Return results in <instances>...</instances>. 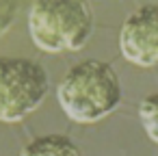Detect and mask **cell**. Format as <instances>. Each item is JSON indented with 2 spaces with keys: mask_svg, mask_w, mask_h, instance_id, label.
Wrapping results in <instances>:
<instances>
[{
  "mask_svg": "<svg viewBox=\"0 0 158 156\" xmlns=\"http://www.w3.org/2000/svg\"><path fill=\"white\" fill-rule=\"evenodd\" d=\"M20 156H82V152L65 134H44L26 143Z\"/></svg>",
  "mask_w": 158,
  "mask_h": 156,
  "instance_id": "obj_5",
  "label": "cell"
},
{
  "mask_svg": "<svg viewBox=\"0 0 158 156\" xmlns=\"http://www.w3.org/2000/svg\"><path fill=\"white\" fill-rule=\"evenodd\" d=\"M18 9H20V5L13 2V0H0V39L11 28V24L18 15Z\"/></svg>",
  "mask_w": 158,
  "mask_h": 156,
  "instance_id": "obj_7",
  "label": "cell"
},
{
  "mask_svg": "<svg viewBox=\"0 0 158 156\" xmlns=\"http://www.w3.org/2000/svg\"><path fill=\"white\" fill-rule=\"evenodd\" d=\"M119 50L136 67L158 65V5H143L123 20Z\"/></svg>",
  "mask_w": 158,
  "mask_h": 156,
  "instance_id": "obj_4",
  "label": "cell"
},
{
  "mask_svg": "<svg viewBox=\"0 0 158 156\" xmlns=\"http://www.w3.org/2000/svg\"><path fill=\"white\" fill-rule=\"evenodd\" d=\"M46 70L22 57H0V121L15 124L39 108L48 95Z\"/></svg>",
  "mask_w": 158,
  "mask_h": 156,
  "instance_id": "obj_3",
  "label": "cell"
},
{
  "mask_svg": "<svg viewBox=\"0 0 158 156\" xmlns=\"http://www.w3.org/2000/svg\"><path fill=\"white\" fill-rule=\"evenodd\" d=\"M28 33L41 52H74L93 33V11L82 0H37L28 11Z\"/></svg>",
  "mask_w": 158,
  "mask_h": 156,
  "instance_id": "obj_2",
  "label": "cell"
},
{
  "mask_svg": "<svg viewBox=\"0 0 158 156\" xmlns=\"http://www.w3.org/2000/svg\"><path fill=\"white\" fill-rule=\"evenodd\" d=\"M139 119L147 132V137L158 143V91L149 93L147 98L141 100L139 104Z\"/></svg>",
  "mask_w": 158,
  "mask_h": 156,
  "instance_id": "obj_6",
  "label": "cell"
},
{
  "mask_svg": "<svg viewBox=\"0 0 158 156\" xmlns=\"http://www.w3.org/2000/svg\"><path fill=\"white\" fill-rule=\"evenodd\" d=\"M121 95L117 72L95 59L67 70L56 89L63 113L76 124L102 121L121 104Z\"/></svg>",
  "mask_w": 158,
  "mask_h": 156,
  "instance_id": "obj_1",
  "label": "cell"
}]
</instances>
